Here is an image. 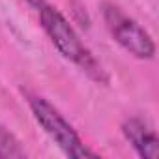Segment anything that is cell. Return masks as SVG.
<instances>
[{
  "mask_svg": "<svg viewBox=\"0 0 159 159\" xmlns=\"http://www.w3.org/2000/svg\"><path fill=\"white\" fill-rule=\"evenodd\" d=\"M28 4L36 11L39 26L43 28L51 43L56 47V51L66 60L75 64L81 71H84L94 83L109 84V73L105 71L103 64L84 45L81 36L75 32L71 23L60 13V10L49 4L47 0H28Z\"/></svg>",
  "mask_w": 159,
  "mask_h": 159,
  "instance_id": "cell-1",
  "label": "cell"
},
{
  "mask_svg": "<svg viewBox=\"0 0 159 159\" xmlns=\"http://www.w3.org/2000/svg\"><path fill=\"white\" fill-rule=\"evenodd\" d=\"M26 101L32 111L34 120L39 124V127L47 133V137L62 150L64 155L75 157V159H86V157H98L94 150H90L79 133L73 129V125L60 114L56 107H52L45 98L26 92Z\"/></svg>",
  "mask_w": 159,
  "mask_h": 159,
  "instance_id": "cell-2",
  "label": "cell"
},
{
  "mask_svg": "<svg viewBox=\"0 0 159 159\" xmlns=\"http://www.w3.org/2000/svg\"><path fill=\"white\" fill-rule=\"evenodd\" d=\"M103 21L111 38L133 58L152 60L155 56V43L152 36L122 8L114 4L103 6Z\"/></svg>",
  "mask_w": 159,
  "mask_h": 159,
  "instance_id": "cell-3",
  "label": "cell"
},
{
  "mask_svg": "<svg viewBox=\"0 0 159 159\" xmlns=\"http://www.w3.org/2000/svg\"><path fill=\"white\" fill-rule=\"evenodd\" d=\"M122 133L133 150L144 159L159 157V140L155 131L140 118H127L122 124Z\"/></svg>",
  "mask_w": 159,
  "mask_h": 159,
  "instance_id": "cell-4",
  "label": "cell"
},
{
  "mask_svg": "<svg viewBox=\"0 0 159 159\" xmlns=\"http://www.w3.org/2000/svg\"><path fill=\"white\" fill-rule=\"evenodd\" d=\"M26 152L21 146L19 139L4 125H0V159H17L25 157Z\"/></svg>",
  "mask_w": 159,
  "mask_h": 159,
  "instance_id": "cell-5",
  "label": "cell"
}]
</instances>
